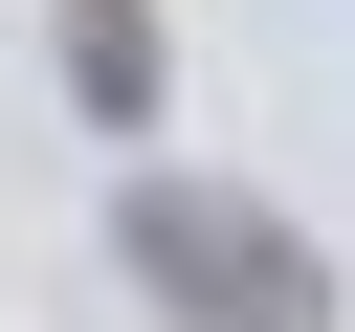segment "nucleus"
I'll return each mask as SVG.
<instances>
[{
	"instance_id": "nucleus-1",
	"label": "nucleus",
	"mask_w": 355,
	"mask_h": 332,
	"mask_svg": "<svg viewBox=\"0 0 355 332\" xmlns=\"http://www.w3.org/2000/svg\"><path fill=\"white\" fill-rule=\"evenodd\" d=\"M111 266H133L178 332H333V266H311L244 177H155V155H133V177H111Z\"/></svg>"
},
{
	"instance_id": "nucleus-2",
	"label": "nucleus",
	"mask_w": 355,
	"mask_h": 332,
	"mask_svg": "<svg viewBox=\"0 0 355 332\" xmlns=\"http://www.w3.org/2000/svg\"><path fill=\"white\" fill-rule=\"evenodd\" d=\"M67 89H89V133H155V89H178V66H155V22H133V0H67Z\"/></svg>"
}]
</instances>
